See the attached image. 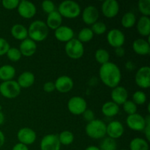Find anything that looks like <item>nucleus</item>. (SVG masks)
<instances>
[{"label":"nucleus","mask_w":150,"mask_h":150,"mask_svg":"<svg viewBox=\"0 0 150 150\" xmlns=\"http://www.w3.org/2000/svg\"><path fill=\"white\" fill-rule=\"evenodd\" d=\"M99 76L101 81L106 86L112 89L119 86L122 79L120 67L111 62H108L100 66Z\"/></svg>","instance_id":"obj_1"},{"label":"nucleus","mask_w":150,"mask_h":150,"mask_svg":"<svg viewBox=\"0 0 150 150\" xmlns=\"http://www.w3.org/2000/svg\"><path fill=\"white\" fill-rule=\"evenodd\" d=\"M27 30L29 39L36 42H42L46 39L49 29L45 22L40 20H36L29 25Z\"/></svg>","instance_id":"obj_2"},{"label":"nucleus","mask_w":150,"mask_h":150,"mask_svg":"<svg viewBox=\"0 0 150 150\" xmlns=\"http://www.w3.org/2000/svg\"><path fill=\"white\" fill-rule=\"evenodd\" d=\"M85 131L86 135L91 139H103L106 136V125L102 120L95 119L87 123Z\"/></svg>","instance_id":"obj_3"},{"label":"nucleus","mask_w":150,"mask_h":150,"mask_svg":"<svg viewBox=\"0 0 150 150\" xmlns=\"http://www.w3.org/2000/svg\"><path fill=\"white\" fill-rule=\"evenodd\" d=\"M58 12L62 17L66 18H76L81 13L80 5L72 0H66L60 3L58 7Z\"/></svg>","instance_id":"obj_4"},{"label":"nucleus","mask_w":150,"mask_h":150,"mask_svg":"<svg viewBox=\"0 0 150 150\" xmlns=\"http://www.w3.org/2000/svg\"><path fill=\"white\" fill-rule=\"evenodd\" d=\"M21 88L18 82L14 80L1 82L0 84V94L8 99L16 98L20 95Z\"/></svg>","instance_id":"obj_5"},{"label":"nucleus","mask_w":150,"mask_h":150,"mask_svg":"<svg viewBox=\"0 0 150 150\" xmlns=\"http://www.w3.org/2000/svg\"><path fill=\"white\" fill-rule=\"evenodd\" d=\"M64 50L66 54L73 59H79L81 58L84 54V47L83 43L76 38H73L69 42H66Z\"/></svg>","instance_id":"obj_6"},{"label":"nucleus","mask_w":150,"mask_h":150,"mask_svg":"<svg viewBox=\"0 0 150 150\" xmlns=\"http://www.w3.org/2000/svg\"><path fill=\"white\" fill-rule=\"evenodd\" d=\"M67 108L74 115H81L87 109V103L86 100L82 97H72L67 103Z\"/></svg>","instance_id":"obj_7"},{"label":"nucleus","mask_w":150,"mask_h":150,"mask_svg":"<svg viewBox=\"0 0 150 150\" xmlns=\"http://www.w3.org/2000/svg\"><path fill=\"white\" fill-rule=\"evenodd\" d=\"M135 81L140 88L148 89L150 86V67L144 66L139 68L135 76Z\"/></svg>","instance_id":"obj_8"},{"label":"nucleus","mask_w":150,"mask_h":150,"mask_svg":"<svg viewBox=\"0 0 150 150\" xmlns=\"http://www.w3.org/2000/svg\"><path fill=\"white\" fill-rule=\"evenodd\" d=\"M126 123L127 127L134 131H144L146 126L145 117L137 113L128 115L126 119Z\"/></svg>","instance_id":"obj_9"},{"label":"nucleus","mask_w":150,"mask_h":150,"mask_svg":"<svg viewBox=\"0 0 150 150\" xmlns=\"http://www.w3.org/2000/svg\"><path fill=\"white\" fill-rule=\"evenodd\" d=\"M107 41L111 47L114 48L122 47L125 41V36L121 30L112 29L107 34Z\"/></svg>","instance_id":"obj_10"},{"label":"nucleus","mask_w":150,"mask_h":150,"mask_svg":"<svg viewBox=\"0 0 150 150\" xmlns=\"http://www.w3.org/2000/svg\"><path fill=\"white\" fill-rule=\"evenodd\" d=\"M19 16L25 19H30L35 16L37 12L36 6L29 1L22 0L17 7Z\"/></svg>","instance_id":"obj_11"},{"label":"nucleus","mask_w":150,"mask_h":150,"mask_svg":"<svg viewBox=\"0 0 150 150\" xmlns=\"http://www.w3.org/2000/svg\"><path fill=\"white\" fill-rule=\"evenodd\" d=\"M17 138L19 143L26 146L35 143L37 139L36 133L30 127H22L18 131Z\"/></svg>","instance_id":"obj_12"},{"label":"nucleus","mask_w":150,"mask_h":150,"mask_svg":"<svg viewBox=\"0 0 150 150\" xmlns=\"http://www.w3.org/2000/svg\"><path fill=\"white\" fill-rule=\"evenodd\" d=\"M101 11L107 18H113L120 11V4L116 0H105L101 5Z\"/></svg>","instance_id":"obj_13"},{"label":"nucleus","mask_w":150,"mask_h":150,"mask_svg":"<svg viewBox=\"0 0 150 150\" xmlns=\"http://www.w3.org/2000/svg\"><path fill=\"white\" fill-rule=\"evenodd\" d=\"M61 144L58 135L48 134L44 136L40 142V150H60Z\"/></svg>","instance_id":"obj_14"},{"label":"nucleus","mask_w":150,"mask_h":150,"mask_svg":"<svg viewBox=\"0 0 150 150\" xmlns=\"http://www.w3.org/2000/svg\"><path fill=\"white\" fill-rule=\"evenodd\" d=\"M82 20L86 25L92 26L96 23L99 18V11L93 5H89L83 9L82 12Z\"/></svg>","instance_id":"obj_15"},{"label":"nucleus","mask_w":150,"mask_h":150,"mask_svg":"<svg viewBox=\"0 0 150 150\" xmlns=\"http://www.w3.org/2000/svg\"><path fill=\"white\" fill-rule=\"evenodd\" d=\"M55 89L61 93H67L73 89L74 82L73 79L67 76H59L54 82Z\"/></svg>","instance_id":"obj_16"},{"label":"nucleus","mask_w":150,"mask_h":150,"mask_svg":"<svg viewBox=\"0 0 150 150\" xmlns=\"http://www.w3.org/2000/svg\"><path fill=\"white\" fill-rule=\"evenodd\" d=\"M125 131L123 125L120 121H111L106 125V135L111 139H117L121 137Z\"/></svg>","instance_id":"obj_17"},{"label":"nucleus","mask_w":150,"mask_h":150,"mask_svg":"<svg viewBox=\"0 0 150 150\" xmlns=\"http://www.w3.org/2000/svg\"><path fill=\"white\" fill-rule=\"evenodd\" d=\"M111 98L112 102L115 103L117 105L120 106V105H123V103L127 100L128 92L124 86H117L111 91Z\"/></svg>","instance_id":"obj_18"},{"label":"nucleus","mask_w":150,"mask_h":150,"mask_svg":"<svg viewBox=\"0 0 150 150\" xmlns=\"http://www.w3.org/2000/svg\"><path fill=\"white\" fill-rule=\"evenodd\" d=\"M54 36L60 42H67L74 38V32L72 28L62 25L54 30Z\"/></svg>","instance_id":"obj_19"},{"label":"nucleus","mask_w":150,"mask_h":150,"mask_svg":"<svg viewBox=\"0 0 150 150\" xmlns=\"http://www.w3.org/2000/svg\"><path fill=\"white\" fill-rule=\"evenodd\" d=\"M18 49L22 56L27 57H32L37 51V44L32 40L26 38L21 41Z\"/></svg>","instance_id":"obj_20"},{"label":"nucleus","mask_w":150,"mask_h":150,"mask_svg":"<svg viewBox=\"0 0 150 150\" xmlns=\"http://www.w3.org/2000/svg\"><path fill=\"white\" fill-rule=\"evenodd\" d=\"M133 49L136 54L141 56H146L150 53V43L149 40L139 38L134 40L133 43Z\"/></svg>","instance_id":"obj_21"},{"label":"nucleus","mask_w":150,"mask_h":150,"mask_svg":"<svg viewBox=\"0 0 150 150\" xmlns=\"http://www.w3.org/2000/svg\"><path fill=\"white\" fill-rule=\"evenodd\" d=\"M136 29H137V32H139L141 36L149 37L150 34L149 17L142 16L136 23Z\"/></svg>","instance_id":"obj_22"},{"label":"nucleus","mask_w":150,"mask_h":150,"mask_svg":"<svg viewBox=\"0 0 150 150\" xmlns=\"http://www.w3.org/2000/svg\"><path fill=\"white\" fill-rule=\"evenodd\" d=\"M46 25L48 29L56 30L59 26H62V17L59 13L58 11L55 10L53 13L48 15L46 20Z\"/></svg>","instance_id":"obj_23"},{"label":"nucleus","mask_w":150,"mask_h":150,"mask_svg":"<svg viewBox=\"0 0 150 150\" xmlns=\"http://www.w3.org/2000/svg\"><path fill=\"white\" fill-rule=\"evenodd\" d=\"M35 81V75L29 71H25L22 73L18 78V82L21 88H29L34 84Z\"/></svg>","instance_id":"obj_24"},{"label":"nucleus","mask_w":150,"mask_h":150,"mask_svg":"<svg viewBox=\"0 0 150 150\" xmlns=\"http://www.w3.org/2000/svg\"><path fill=\"white\" fill-rule=\"evenodd\" d=\"M11 35L15 39L18 40H23L28 38V30L23 25L16 23L11 28Z\"/></svg>","instance_id":"obj_25"},{"label":"nucleus","mask_w":150,"mask_h":150,"mask_svg":"<svg viewBox=\"0 0 150 150\" xmlns=\"http://www.w3.org/2000/svg\"><path fill=\"white\" fill-rule=\"evenodd\" d=\"M101 111L105 117H113L118 114L120 111V106L112 101H108L103 105Z\"/></svg>","instance_id":"obj_26"},{"label":"nucleus","mask_w":150,"mask_h":150,"mask_svg":"<svg viewBox=\"0 0 150 150\" xmlns=\"http://www.w3.org/2000/svg\"><path fill=\"white\" fill-rule=\"evenodd\" d=\"M16 69L10 64H4L0 67V80L2 81L13 80L16 76Z\"/></svg>","instance_id":"obj_27"},{"label":"nucleus","mask_w":150,"mask_h":150,"mask_svg":"<svg viewBox=\"0 0 150 150\" xmlns=\"http://www.w3.org/2000/svg\"><path fill=\"white\" fill-rule=\"evenodd\" d=\"M130 150H149V146L147 141L142 138H135L132 139L129 145Z\"/></svg>","instance_id":"obj_28"},{"label":"nucleus","mask_w":150,"mask_h":150,"mask_svg":"<svg viewBox=\"0 0 150 150\" xmlns=\"http://www.w3.org/2000/svg\"><path fill=\"white\" fill-rule=\"evenodd\" d=\"M122 26L125 29L132 28L136 23V16L132 12H127L123 15L121 20Z\"/></svg>","instance_id":"obj_29"},{"label":"nucleus","mask_w":150,"mask_h":150,"mask_svg":"<svg viewBox=\"0 0 150 150\" xmlns=\"http://www.w3.org/2000/svg\"><path fill=\"white\" fill-rule=\"evenodd\" d=\"M58 139L61 145L68 146L74 141V135L72 132L68 130H64L58 135Z\"/></svg>","instance_id":"obj_30"},{"label":"nucleus","mask_w":150,"mask_h":150,"mask_svg":"<svg viewBox=\"0 0 150 150\" xmlns=\"http://www.w3.org/2000/svg\"><path fill=\"white\" fill-rule=\"evenodd\" d=\"M95 59L99 64L102 65V64L110 62V54L107 50L103 49V48H99L95 51Z\"/></svg>","instance_id":"obj_31"},{"label":"nucleus","mask_w":150,"mask_h":150,"mask_svg":"<svg viewBox=\"0 0 150 150\" xmlns=\"http://www.w3.org/2000/svg\"><path fill=\"white\" fill-rule=\"evenodd\" d=\"M94 33L92 32V29L90 28L85 27L83 28L80 32H79L77 39L80 41L81 42H88L92 40L94 38Z\"/></svg>","instance_id":"obj_32"},{"label":"nucleus","mask_w":150,"mask_h":150,"mask_svg":"<svg viewBox=\"0 0 150 150\" xmlns=\"http://www.w3.org/2000/svg\"><path fill=\"white\" fill-rule=\"evenodd\" d=\"M99 149L100 150H117V142H116L115 139H111L109 137L105 138L101 142Z\"/></svg>","instance_id":"obj_33"},{"label":"nucleus","mask_w":150,"mask_h":150,"mask_svg":"<svg viewBox=\"0 0 150 150\" xmlns=\"http://www.w3.org/2000/svg\"><path fill=\"white\" fill-rule=\"evenodd\" d=\"M138 8L143 16H150V0H140L138 3Z\"/></svg>","instance_id":"obj_34"},{"label":"nucleus","mask_w":150,"mask_h":150,"mask_svg":"<svg viewBox=\"0 0 150 150\" xmlns=\"http://www.w3.org/2000/svg\"><path fill=\"white\" fill-rule=\"evenodd\" d=\"M146 95L143 91L138 90L135 92L133 95V102L136 104V105H143L146 103Z\"/></svg>","instance_id":"obj_35"},{"label":"nucleus","mask_w":150,"mask_h":150,"mask_svg":"<svg viewBox=\"0 0 150 150\" xmlns=\"http://www.w3.org/2000/svg\"><path fill=\"white\" fill-rule=\"evenodd\" d=\"M7 58H8L9 60L12 62H16L19 61V60L21 59V54L20 51H19L18 48H10L9 50L7 51Z\"/></svg>","instance_id":"obj_36"},{"label":"nucleus","mask_w":150,"mask_h":150,"mask_svg":"<svg viewBox=\"0 0 150 150\" xmlns=\"http://www.w3.org/2000/svg\"><path fill=\"white\" fill-rule=\"evenodd\" d=\"M91 29H92L94 35H101L106 32L107 26L103 22L97 21L96 23H95L93 25H92Z\"/></svg>","instance_id":"obj_37"},{"label":"nucleus","mask_w":150,"mask_h":150,"mask_svg":"<svg viewBox=\"0 0 150 150\" xmlns=\"http://www.w3.org/2000/svg\"><path fill=\"white\" fill-rule=\"evenodd\" d=\"M122 107L125 112L128 114V115H131V114H134L137 113V105L132 100H127L126 102H125L123 103Z\"/></svg>","instance_id":"obj_38"},{"label":"nucleus","mask_w":150,"mask_h":150,"mask_svg":"<svg viewBox=\"0 0 150 150\" xmlns=\"http://www.w3.org/2000/svg\"><path fill=\"white\" fill-rule=\"evenodd\" d=\"M41 7H42V10L48 15L56 10L55 4L50 0H45V1H42Z\"/></svg>","instance_id":"obj_39"},{"label":"nucleus","mask_w":150,"mask_h":150,"mask_svg":"<svg viewBox=\"0 0 150 150\" xmlns=\"http://www.w3.org/2000/svg\"><path fill=\"white\" fill-rule=\"evenodd\" d=\"M19 0H2L1 1L3 7L7 10H14L18 6Z\"/></svg>","instance_id":"obj_40"},{"label":"nucleus","mask_w":150,"mask_h":150,"mask_svg":"<svg viewBox=\"0 0 150 150\" xmlns=\"http://www.w3.org/2000/svg\"><path fill=\"white\" fill-rule=\"evenodd\" d=\"M10 48L9 42L4 38H0V57L5 55Z\"/></svg>","instance_id":"obj_41"},{"label":"nucleus","mask_w":150,"mask_h":150,"mask_svg":"<svg viewBox=\"0 0 150 150\" xmlns=\"http://www.w3.org/2000/svg\"><path fill=\"white\" fill-rule=\"evenodd\" d=\"M145 120H146V126L144 130V132L145 133V136H146V140L147 142L150 141V116L147 115L145 117Z\"/></svg>","instance_id":"obj_42"},{"label":"nucleus","mask_w":150,"mask_h":150,"mask_svg":"<svg viewBox=\"0 0 150 150\" xmlns=\"http://www.w3.org/2000/svg\"><path fill=\"white\" fill-rule=\"evenodd\" d=\"M83 117V120L87 121L88 122L92 121V120H95V114H94L93 111L90 109H86L84 112L82 114Z\"/></svg>","instance_id":"obj_43"},{"label":"nucleus","mask_w":150,"mask_h":150,"mask_svg":"<svg viewBox=\"0 0 150 150\" xmlns=\"http://www.w3.org/2000/svg\"><path fill=\"white\" fill-rule=\"evenodd\" d=\"M43 90L45 91V92H48V93H51V92H54V91L55 90V85H54V82L47 81L46 83H44Z\"/></svg>","instance_id":"obj_44"},{"label":"nucleus","mask_w":150,"mask_h":150,"mask_svg":"<svg viewBox=\"0 0 150 150\" xmlns=\"http://www.w3.org/2000/svg\"><path fill=\"white\" fill-rule=\"evenodd\" d=\"M12 150H29V148L26 145L22 144L21 143H18L13 146Z\"/></svg>","instance_id":"obj_45"},{"label":"nucleus","mask_w":150,"mask_h":150,"mask_svg":"<svg viewBox=\"0 0 150 150\" xmlns=\"http://www.w3.org/2000/svg\"><path fill=\"white\" fill-rule=\"evenodd\" d=\"M115 54L117 57H122L125 54V51L123 47H119V48H115Z\"/></svg>","instance_id":"obj_46"},{"label":"nucleus","mask_w":150,"mask_h":150,"mask_svg":"<svg viewBox=\"0 0 150 150\" xmlns=\"http://www.w3.org/2000/svg\"><path fill=\"white\" fill-rule=\"evenodd\" d=\"M125 67L129 70V71H132V70H134L136 68V65L133 62H127L125 64Z\"/></svg>","instance_id":"obj_47"},{"label":"nucleus","mask_w":150,"mask_h":150,"mask_svg":"<svg viewBox=\"0 0 150 150\" xmlns=\"http://www.w3.org/2000/svg\"><path fill=\"white\" fill-rule=\"evenodd\" d=\"M4 142H5V136H4L3 132L0 130V148L4 145Z\"/></svg>","instance_id":"obj_48"},{"label":"nucleus","mask_w":150,"mask_h":150,"mask_svg":"<svg viewBox=\"0 0 150 150\" xmlns=\"http://www.w3.org/2000/svg\"><path fill=\"white\" fill-rule=\"evenodd\" d=\"M4 122V115L2 111H0V125H2Z\"/></svg>","instance_id":"obj_49"},{"label":"nucleus","mask_w":150,"mask_h":150,"mask_svg":"<svg viewBox=\"0 0 150 150\" xmlns=\"http://www.w3.org/2000/svg\"><path fill=\"white\" fill-rule=\"evenodd\" d=\"M84 150H100L99 147L96 146H89L86 148Z\"/></svg>","instance_id":"obj_50"},{"label":"nucleus","mask_w":150,"mask_h":150,"mask_svg":"<svg viewBox=\"0 0 150 150\" xmlns=\"http://www.w3.org/2000/svg\"><path fill=\"white\" fill-rule=\"evenodd\" d=\"M120 150H126V149H120Z\"/></svg>","instance_id":"obj_51"},{"label":"nucleus","mask_w":150,"mask_h":150,"mask_svg":"<svg viewBox=\"0 0 150 150\" xmlns=\"http://www.w3.org/2000/svg\"><path fill=\"white\" fill-rule=\"evenodd\" d=\"M0 2H1V1H0Z\"/></svg>","instance_id":"obj_52"}]
</instances>
